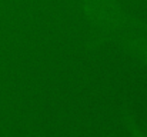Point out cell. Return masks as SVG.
Segmentation results:
<instances>
[{"mask_svg":"<svg viewBox=\"0 0 147 137\" xmlns=\"http://www.w3.org/2000/svg\"><path fill=\"white\" fill-rule=\"evenodd\" d=\"M146 53H147V51H146Z\"/></svg>","mask_w":147,"mask_h":137,"instance_id":"6da1fadb","label":"cell"}]
</instances>
